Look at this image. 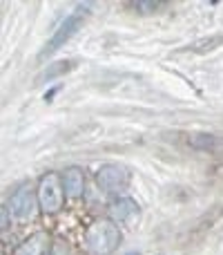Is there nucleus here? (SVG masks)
<instances>
[{"mask_svg": "<svg viewBox=\"0 0 223 255\" xmlns=\"http://www.w3.org/2000/svg\"><path fill=\"white\" fill-rule=\"evenodd\" d=\"M121 244V229L112 220H98L85 231V249L89 255H112Z\"/></svg>", "mask_w": 223, "mask_h": 255, "instance_id": "1", "label": "nucleus"}, {"mask_svg": "<svg viewBox=\"0 0 223 255\" xmlns=\"http://www.w3.org/2000/svg\"><path fill=\"white\" fill-rule=\"evenodd\" d=\"M89 11H92V4H89V2L78 4V7H76L74 11H72L70 16H67L65 20L61 22V27H58V29L52 34V38L47 40V45L40 49L38 58H47V56H52L56 49H61L63 45H65L67 40H70L72 36H74L76 31L83 27V22H85V18L89 16Z\"/></svg>", "mask_w": 223, "mask_h": 255, "instance_id": "2", "label": "nucleus"}, {"mask_svg": "<svg viewBox=\"0 0 223 255\" xmlns=\"http://www.w3.org/2000/svg\"><path fill=\"white\" fill-rule=\"evenodd\" d=\"M7 211L11 215L13 222L18 224H27V222H34L36 213H38L40 204H38V193L31 188V184H22L9 195L7 199Z\"/></svg>", "mask_w": 223, "mask_h": 255, "instance_id": "3", "label": "nucleus"}, {"mask_svg": "<svg viewBox=\"0 0 223 255\" xmlns=\"http://www.w3.org/2000/svg\"><path fill=\"white\" fill-rule=\"evenodd\" d=\"M36 193H38L40 211H43L45 215H56L63 208V202H65L63 175H58V172H47V175H43L38 181Z\"/></svg>", "mask_w": 223, "mask_h": 255, "instance_id": "4", "label": "nucleus"}, {"mask_svg": "<svg viewBox=\"0 0 223 255\" xmlns=\"http://www.w3.org/2000/svg\"><path fill=\"white\" fill-rule=\"evenodd\" d=\"M130 170L125 166H116V163H107L96 172V186L110 195H121L130 186Z\"/></svg>", "mask_w": 223, "mask_h": 255, "instance_id": "5", "label": "nucleus"}, {"mask_svg": "<svg viewBox=\"0 0 223 255\" xmlns=\"http://www.w3.org/2000/svg\"><path fill=\"white\" fill-rule=\"evenodd\" d=\"M107 211H110V220L118 226H134L141 220V208L132 197H116Z\"/></svg>", "mask_w": 223, "mask_h": 255, "instance_id": "6", "label": "nucleus"}, {"mask_svg": "<svg viewBox=\"0 0 223 255\" xmlns=\"http://www.w3.org/2000/svg\"><path fill=\"white\" fill-rule=\"evenodd\" d=\"M63 188H65V197L78 199L85 195V172L78 166H72L63 172Z\"/></svg>", "mask_w": 223, "mask_h": 255, "instance_id": "7", "label": "nucleus"}, {"mask_svg": "<svg viewBox=\"0 0 223 255\" xmlns=\"http://www.w3.org/2000/svg\"><path fill=\"white\" fill-rule=\"evenodd\" d=\"M49 247H52V244H49L47 233L38 231V233H34L31 238H27L25 242L13 251V255H47Z\"/></svg>", "mask_w": 223, "mask_h": 255, "instance_id": "8", "label": "nucleus"}, {"mask_svg": "<svg viewBox=\"0 0 223 255\" xmlns=\"http://www.w3.org/2000/svg\"><path fill=\"white\" fill-rule=\"evenodd\" d=\"M78 65V63L74 61V58H70V61H56V63H52L49 67H45L43 72L38 74V81H52V79H61L63 74H67V72H72L74 67Z\"/></svg>", "mask_w": 223, "mask_h": 255, "instance_id": "9", "label": "nucleus"}, {"mask_svg": "<svg viewBox=\"0 0 223 255\" xmlns=\"http://www.w3.org/2000/svg\"><path fill=\"white\" fill-rule=\"evenodd\" d=\"M130 7L139 13H156V11H161L163 7H167V2H161V0H154V2H149V0H139V2H132Z\"/></svg>", "mask_w": 223, "mask_h": 255, "instance_id": "10", "label": "nucleus"}, {"mask_svg": "<svg viewBox=\"0 0 223 255\" xmlns=\"http://www.w3.org/2000/svg\"><path fill=\"white\" fill-rule=\"evenodd\" d=\"M47 255H72V249L67 242H63V240H56V242L49 247Z\"/></svg>", "mask_w": 223, "mask_h": 255, "instance_id": "11", "label": "nucleus"}]
</instances>
